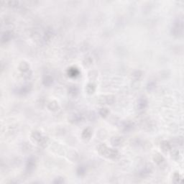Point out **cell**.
<instances>
[{"label": "cell", "instance_id": "7a4b0ae2", "mask_svg": "<svg viewBox=\"0 0 184 184\" xmlns=\"http://www.w3.org/2000/svg\"><path fill=\"white\" fill-rule=\"evenodd\" d=\"M183 17H178L174 21L171 27V34L176 37H180L183 35Z\"/></svg>", "mask_w": 184, "mask_h": 184}, {"label": "cell", "instance_id": "7c38bea8", "mask_svg": "<svg viewBox=\"0 0 184 184\" xmlns=\"http://www.w3.org/2000/svg\"><path fill=\"white\" fill-rule=\"evenodd\" d=\"M153 161H155V163L160 167L163 166V165L165 163V158H164L161 154H159V153H157V154H155V155H154V157H153Z\"/></svg>", "mask_w": 184, "mask_h": 184}, {"label": "cell", "instance_id": "5b68a950", "mask_svg": "<svg viewBox=\"0 0 184 184\" xmlns=\"http://www.w3.org/2000/svg\"><path fill=\"white\" fill-rule=\"evenodd\" d=\"M115 101L114 96L112 95H107V96H104L99 99V102L100 104L103 105H111L114 104Z\"/></svg>", "mask_w": 184, "mask_h": 184}, {"label": "cell", "instance_id": "ffe728a7", "mask_svg": "<svg viewBox=\"0 0 184 184\" xmlns=\"http://www.w3.org/2000/svg\"><path fill=\"white\" fill-rule=\"evenodd\" d=\"M53 83V78L51 76H45L43 79V85L45 86H50Z\"/></svg>", "mask_w": 184, "mask_h": 184}, {"label": "cell", "instance_id": "8992f818", "mask_svg": "<svg viewBox=\"0 0 184 184\" xmlns=\"http://www.w3.org/2000/svg\"><path fill=\"white\" fill-rule=\"evenodd\" d=\"M36 166V161L33 157H30L27 160L26 162V171L27 173H32L34 171Z\"/></svg>", "mask_w": 184, "mask_h": 184}, {"label": "cell", "instance_id": "ba28073f", "mask_svg": "<svg viewBox=\"0 0 184 184\" xmlns=\"http://www.w3.org/2000/svg\"><path fill=\"white\" fill-rule=\"evenodd\" d=\"M147 106V100L145 97H140L137 104V109L139 112H143Z\"/></svg>", "mask_w": 184, "mask_h": 184}, {"label": "cell", "instance_id": "d6986e66", "mask_svg": "<svg viewBox=\"0 0 184 184\" xmlns=\"http://www.w3.org/2000/svg\"><path fill=\"white\" fill-rule=\"evenodd\" d=\"M171 147H171V145L170 144L169 142L163 140L161 143V148L162 149L163 152L167 153V152L170 151V150H171Z\"/></svg>", "mask_w": 184, "mask_h": 184}, {"label": "cell", "instance_id": "d6a6232c", "mask_svg": "<svg viewBox=\"0 0 184 184\" xmlns=\"http://www.w3.org/2000/svg\"><path fill=\"white\" fill-rule=\"evenodd\" d=\"M64 182H65V181H64V178H62V177H58L53 181L54 183H64Z\"/></svg>", "mask_w": 184, "mask_h": 184}, {"label": "cell", "instance_id": "9c48e42d", "mask_svg": "<svg viewBox=\"0 0 184 184\" xmlns=\"http://www.w3.org/2000/svg\"><path fill=\"white\" fill-rule=\"evenodd\" d=\"M13 35V32L11 31V30H6V31H5L2 34V36H1V41H2V43H7V42L9 41V40L12 38Z\"/></svg>", "mask_w": 184, "mask_h": 184}, {"label": "cell", "instance_id": "8fae6325", "mask_svg": "<svg viewBox=\"0 0 184 184\" xmlns=\"http://www.w3.org/2000/svg\"><path fill=\"white\" fill-rule=\"evenodd\" d=\"M123 143H124V140L122 137H119V136H115L111 139V144L114 147H119Z\"/></svg>", "mask_w": 184, "mask_h": 184}, {"label": "cell", "instance_id": "30bf717a", "mask_svg": "<svg viewBox=\"0 0 184 184\" xmlns=\"http://www.w3.org/2000/svg\"><path fill=\"white\" fill-rule=\"evenodd\" d=\"M134 127V124L131 121H125L121 124V128L124 132H130L132 130Z\"/></svg>", "mask_w": 184, "mask_h": 184}, {"label": "cell", "instance_id": "4316f807", "mask_svg": "<svg viewBox=\"0 0 184 184\" xmlns=\"http://www.w3.org/2000/svg\"><path fill=\"white\" fill-rule=\"evenodd\" d=\"M48 143V138L47 137L43 136V137H42L41 140H40V141L38 143V145L40 146H41V147H46Z\"/></svg>", "mask_w": 184, "mask_h": 184}, {"label": "cell", "instance_id": "d4e9b609", "mask_svg": "<svg viewBox=\"0 0 184 184\" xmlns=\"http://www.w3.org/2000/svg\"><path fill=\"white\" fill-rule=\"evenodd\" d=\"M99 114L101 116H102V117H106V116L109 115V111L107 108L104 107V108H102V109H100V110H99Z\"/></svg>", "mask_w": 184, "mask_h": 184}, {"label": "cell", "instance_id": "6da1fadb", "mask_svg": "<svg viewBox=\"0 0 184 184\" xmlns=\"http://www.w3.org/2000/svg\"><path fill=\"white\" fill-rule=\"evenodd\" d=\"M97 150L102 156L106 158L113 159L118 155L117 150L113 148H109L104 144L99 145L97 147Z\"/></svg>", "mask_w": 184, "mask_h": 184}, {"label": "cell", "instance_id": "7402d4cb", "mask_svg": "<svg viewBox=\"0 0 184 184\" xmlns=\"http://www.w3.org/2000/svg\"><path fill=\"white\" fill-rule=\"evenodd\" d=\"M142 76H143V72L141 71H140V70H137V71H134L132 74V78L134 81H139L142 77Z\"/></svg>", "mask_w": 184, "mask_h": 184}, {"label": "cell", "instance_id": "1f68e13d", "mask_svg": "<svg viewBox=\"0 0 184 184\" xmlns=\"http://www.w3.org/2000/svg\"><path fill=\"white\" fill-rule=\"evenodd\" d=\"M84 65L86 66H90L91 64H92V59H91L90 57L86 58L84 60Z\"/></svg>", "mask_w": 184, "mask_h": 184}, {"label": "cell", "instance_id": "52a82bcc", "mask_svg": "<svg viewBox=\"0 0 184 184\" xmlns=\"http://www.w3.org/2000/svg\"><path fill=\"white\" fill-rule=\"evenodd\" d=\"M84 120V116L81 113L74 114L69 118V121L73 124H79Z\"/></svg>", "mask_w": 184, "mask_h": 184}, {"label": "cell", "instance_id": "3957f363", "mask_svg": "<svg viewBox=\"0 0 184 184\" xmlns=\"http://www.w3.org/2000/svg\"><path fill=\"white\" fill-rule=\"evenodd\" d=\"M153 165L151 163H147L140 170L138 174L140 178H147L153 173Z\"/></svg>", "mask_w": 184, "mask_h": 184}, {"label": "cell", "instance_id": "ac0fdd59", "mask_svg": "<svg viewBox=\"0 0 184 184\" xmlns=\"http://www.w3.org/2000/svg\"><path fill=\"white\" fill-rule=\"evenodd\" d=\"M43 137V134H42L39 131H37V130H35V131H33L31 134L32 140H33V141L37 142V143L40 141V140H41L42 137Z\"/></svg>", "mask_w": 184, "mask_h": 184}, {"label": "cell", "instance_id": "4dcf8cb0", "mask_svg": "<svg viewBox=\"0 0 184 184\" xmlns=\"http://www.w3.org/2000/svg\"><path fill=\"white\" fill-rule=\"evenodd\" d=\"M7 4L9 7H17L19 6V2H17V1H9V2H7Z\"/></svg>", "mask_w": 184, "mask_h": 184}, {"label": "cell", "instance_id": "9a60e30c", "mask_svg": "<svg viewBox=\"0 0 184 184\" xmlns=\"http://www.w3.org/2000/svg\"><path fill=\"white\" fill-rule=\"evenodd\" d=\"M81 136H82V138L85 140H88L92 136V130L89 127L88 128L84 129V131L82 132V134H81Z\"/></svg>", "mask_w": 184, "mask_h": 184}, {"label": "cell", "instance_id": "e0dca14e", "mask_svg": "<svg viewBox=\"0 0 184 184\" xmlns=\"http://www.w3.org/2000/svg\"><path fill=\"white\" fill-rule=\"evenodd\" d=\"M53 35V30L52 29H47L43 35V40L45 42L50 41Z\"/></svg>", "mask_w": 184, "mask_h": 184}, {"label": "cell", "instance_id": "5bb4252c", "mask_svg": "<svg viewBox=\"0 0 184 184\" xmlns=\"http://www.w3.org/2000/svg\"><path fill=\"white\" fill-rule=\"evenodd\" d=\"M19 70L20 71V72L22 73V74L30 71V67H29V64L27 63L26 61H22V62H21L19 66Z\"/></svg>", "mask_w": 184, "mask_h": 184}, {"label": "cell", "instance_id": "cb8c5ba5", "mask_svg": "<svg viewBox=\"0 0 184 184\" xmlns=\"http://www.w3.org/2000/svg\"><path fill=\"white\" fill-rule=\"evenodd\" d=\"M156 87V82L154 81H149L147 84V90L149 91H153Z\"/></svg>", "mask_w": 184, "mask_h": 184}, {"label": "cell", "instance_id": "f1b7e54d", "mask_svg": "<svg viewBox=\"0 0 184 184\" xmlns=\"http://www.w3.org/2000/svg\"><path fill=\"white\" fill-rule=\"evenodd\" d=\"M86 171V169L85 167L83 166V165H81L77 169V174L78 175H85Z\"/></svg>", "mask_w": 184, "mask_h": 184}, {"label": "cell", "instance_id": "4fadbf2b", "mask_svg": "<svg viewBox=\"0 0 184 184\" xmlns=\"http://www.w3.org/2000/svg\"><path fill=\"white\" fill-rule=\"evenodd\" d=\"M47 107L49 110L53 112H58V111L59 110V109H60L58 104L56 101H50V102L48 103Z\"/></svg>", "mask_w": 184, "mask_h": 184}, {"label": "cell", "instance_id": "603a6c76", "mask_svg": "<svg viewBox=\"0 0 184 184\" xmlns=\"http://www.w3.org/2000/svg\"><path fill=\"white\" fill-rule=\"evenodd\" d=\"M95 89H96V86H95L94 84H92V83H89V84L86 86V88L87 93L89 94H93L95 91Z\"/></svg>", "mask_w": 184, "mask_h": 184}, {"label": "cell", "instance_id": "2e32d148", "mask_svg": "<svg viewBox=\"0 0 184 184\" xmlns=\"http://www.w3.org/2000/svg\"><path fill=\"white\" fill-rule=\"evenodd\" d=\"M79 74L80 72L78 71V69L75 68V67H71L68 70V75L71 78H76V77H77L79 75Z\"/></svg>", "mask_w": 184, "mask_h": 184}, {"label": "cell", "instance_id": "f546056e", "mask_svg": "<svg viewBox=\"0 0 184 184\" xmlns=\"http://www.w3.org/2000/svg\"><path fill=\"white\" fill-rule=\"evenodd\" d=\"M171 157L173 159L178 160V158H179V151L177 150H174L171 151Z\"/></svg>", "mask_w": 184, "mask_h": 184}, {"label": "cell", "instance_id": "83f0119b", "mask_svg": "<svg viewBox=\"0 0 184 184\" xmlns=\"http://www.w3.org/2000/svg\"><path fill=\"white\" fill-rule=\"evenodd\" d=\"M22 78L25 80H26V81H29V80L32 78V76H33V72H32V71L30 70V71H29L28 72L22 74Z\"/></svg>", "mask_w": 184, "mask_h": 184}, {"label": "cell", "instance_id": "484cf974", "mask_svg": "<svg viewBox=\"0 0 184 184\" xmlns=\"http://www.w3.org/2000/svg\"><path fill=\"white\" fill-rule=\"evenodd\" d=\"M182 177L181 176L180 173L178 172H175L173 175V181L174 183H179L182 181Z\"/></svg>", "mask_w": 184, "mask_h": 184}, {"label": "cell", "instance_id": "277c9868", "mask_svg": "<svg viewBox=\"0 0 184 184\" xmlns=\"http://www.w3.org/2000/svg\"><path fill=\"white\" fill-rule=\"evenodd\" d=\"M32 88H33V85L31 84H25L22 85L21 86L18 87L15 90V92L18 95H21V96H25V95L29 94L31 91Z\"/></svg>", "mask_w": 184, "mask_h": 184}, {"label": "cell", "instance_id": "44dd1931", "mask_svg": "<svg viewBox=\"0 0 184 184\" xmlns=\"http://www.w3.org/2000/svg\"><path fill=\"white\" fill-rule=\"evenodd\" d=\"M68 94H69L71 96H75L78 94V88L75 85L71 86L68 88Z\"/></svg>", "mask_w": 184, "mask_h": 184}]
</instances>
